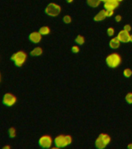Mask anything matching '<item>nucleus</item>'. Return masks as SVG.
I'll return each mask as SVG.
<instances>
[{"label":"nucleus","mask_w":132,"mask_h":149,"mask_svg":"<svg viewBox=\"0 0 132 149\" xmlns=\"http://www.w3.org/2000/svg\"><path fill=\"white\" fill-rule=\"evenodd\" d=\"M72 143V137L71 135L60 134L54 139V144L58 148H65Z\"/></svg>","instance_id":"obj_1"},{"label":"nucleus","mask_w":132,"mask_h":149,"mask_svg":"<svg viewBox=\"0 0 132 149\" xmlns=\"http://www.w3.org/2000/svg\"><path fill=\"white\" fill-rule=\"evenodd\" d=\"M27 59V54L23 51H18L12 55L11 60L16 67H22Z\"/></svg>","instance_id":"obj_2"},{"label":"nucleus","mask_w":132,"mask_h":149,"mask_svg":"<svg viewBox=\"0 0 132 149\" xmlns=\"http://www.w3.org/2000/svg\"><path fill=\"white\" fill-rule=\"evenodd\" d=\"M121 61H122V58H121V55L117 53L110 54L106 58L107 65L111 68H115L118 67L119 65H121Z\"/></svg>","instance_id":"obj_3"},{"label":"nucleus","mask_w":132,"mask_h":149,"mask_svg":"<svg viewBox=\"0 0 132 149\" xmlns=\"http://www.w3.org/2000/svg\"><path fill=\"white\" fill-rule=\"evenodd\" d=\"M111 141V137L107 134H100L95 141L96 147L99 149L105 148Z\"/></svg>","instance_id":"obj_4"},{"label":"nucleus","mask_w":132,"mask_h":149,"mask_svg":"<svg viewBox=\"0 0 132 149\" xmlns=\"http://www.w3.org/2000/svg\"><path fill=\"white\" fill-rule=\"evenodd\" d=\"M44 11L47 16H51V17H55V16L60 15L61 12V7L60 5L57 4V3L51 2L47 6Z\"/></svg>","instance_id":"obj_5"},{"label":"nucleus","mask_w":132,"mask_h":149,"mask_svg":"<svg viewBox=\"0 0 132 149\" xmlns=\"http://www.w3.org/2000/svg\"><path fill=\"white\" fill-rule=\"evenodd\" d=\"M17 102V98L13 93H6L2 98V103L6 107H12Z\"/></svg>","instance_id":"obj_6"},{"label":"nucleus","mask_w":132,"mask_h":149,"mask_svg":"<svg viewBox=\"0 0 132 149\" xmlns=\"http://www.w3.org/2000/svg\"><path fill=\"white\" fill-rule=\"evenodd\" d=\"M54 144V141L50 135H43L38 140V145L41 148H50Z\"/></svg>","instance_id":"obj_7"},{"label":"nucleus","mask_w":132,"mask_h":149,"mask_svg":"<svg viewBox=\"0 0 132 149\" xmlns=\"http://www.w3.org/2000/svg\"><path fill=\"white\" fill-rule=\"evenodd\" d=\"M28 39L33 44H39L42 40V35L39 31H34L29 34Z\"/></svg>","instance_id":"obj_8"},{"label":"nucleus","mask_w":132,"mask_h":149,"mask_svg":"<svg viewBox=\"0 0 132 149\" xmlns=\"http://www.w3.org/2000/svg\"><path fill=\"white\" fill-rule=\"evenodd\" d=\"M130 37L131 34L129 33V32H127L124 30H121L117 36L119 40L124 44H127L128 42H130Z\"/></svg>","instance_id":"obj_9"},{"label":"nucleus","mask_w":132,"mask_h":149,"mask_svg":"<svg viewBox=\"0 0 132 149\" xmlns=\"http://www.w3.org/2000/svg\"><path fill=\"white\" fill-rule=\"evenodd\" d=\"M119 3L120 2L116 0H107L106 2H104V7L105 9H116L117 7L119 6Z\"/></svg>","instance_id":"obj_10"},{"label":"nucleus","mask_w":132,"mask_h":149,"mask_svg":"<svg viewBox=\"0 0 132 149\" xmlns=\"http://www.w3.org/2000/svg\"><path fill=\"white\" fill-rule=\"evenodd\" d=\"M107 10L106 9H102L96 14L95 16H94V20L96 21V22H101V21H103L105 19L107 18Z\"/></svg>","instance_id":"obj_11"},{"label":"nucleus","mask_w":132,"mask_h":149,"mask_svg":"<svg viewBox=\"0 0 132 149\" xmlns=\"http://www.w3.org/2000/svg\"><path fill=\"white\" fill-rule=\"evenodd\" d=\"M121 42L119 40L117 37H113L110 40L109 46L112 49H117L121 46Z\"/></svg>","instance_id":"obj_12"},{"label":"nucleus","mask_w":132,"mask_h":149,"mask_svg":"<svg viewBox=\"0 0 132 149\" xmlns=\"http://www.w3.org/2000/svg\"><path fill=\"white\" fill-rule=\"evenodd\" d=\"M43 54V49L41 47H36L30 51V55L33 57H40Z\"/></svg>","instance_id":"obj_13"},{"label":"nucleus","mask_w":132,"mask_h":149,"mask_svg":"<svg viewBox=\"0 0 132 149\" xmlns=\"http://www.w3.org/2000/svg\"><path fill=\"white\" fill-rule=\"evenodd\" d=\"M86 4L92 8H96L100 6V5L101 4V1L100 0H86Z\"/></svg>","instance_id":"obj_14"},{"label":"nucleus","mask_w":132,"mask_h":149,"mask_svg":"<svg viewBox=\"0 0 132 149\" xmlns=\"http://www.w3.org/2000/svg\"><path fill=\"white\" fill-rule=\"evenodd\" d=\"M39 32L41 33V34L42 36H46V35H48L51 33V29L47 26H43L39 29Z\"/></svg>","instance_id":"obj_15"},{"label":"nucleus","mask_w":132,"mask_h":149,"mask_svg":"<svg viewBox=\"0 0 132 149\" xmlns=\"http://www.w3.org/2000/svg\"><path fill=\"white\" fill-rule=\"evenodd\" d=\"M75 43H76L78 45L82 46V45H83V44H85L86 39H85V37H84V36H82V35H78V36L75 37Z\"/></svg>","instance_id":"obj_16"},{"label":"nucleus","mask_w":132,"mask_h":149,"mask_svg":"<svg viewBox=\"0 0 132 149\" xmlns=\"http://www.w3.org/2000/svg\"><path fill=\"white\" fill-rule=\"evenodd\" d=\"M8 136H9L10 138H15V137L16 136V130L14 127H10L9 128L8 130Z\"/></svg>","instance_id":"obj_17"},{"label":"nucleus","mask_w":132,"mask_h":149,"mask_svg":"<svg viewBox=\"0 0 132 149\" xmlns=\"http://www.w3.org/2000/svg\"><path fill=\"white\" fill-rule=\"evenodd\" d=\"M123 75L124 78H130L132 75V70L130 68H125V69L123 71Z\"/></svg>","instance_id":"obj_18"},{"label":"nucleus","mask_w":132,"mask_h":149,"mask_svg":"<svg viewBox=\"0 0 132 149\" xmlns=\"http://www.w3.org/2000/svg\"><path fill=\"white\" fill-rule=\"evenodd\" d=\"M72 16H69V15H65L64 17H63V22L66 24H70V23H72Z\"/></svg>","instance_id":"obj_19"},{"label":"nucleus","mask_w":132,"mask_h":149,"mask_svg":"<svg viewBox=\"0 0 132 149\" xmlns=\"http://www.w3.org/2000/svg\"><path fill=\"white\" fill-rule=\"evenodd\" d=\"M125 100L128 103L132 104V93H128V94L125 95Z\"/></svg>","instance_id":"obj_20"},{"label":"nucleus","mask_w":132,"mask_h":149,"mask_svg":"<svg viewBox=\"0 0 132 149\" xmlns=\"http://www.w3.org/2000/svg\"><path fill=\"white\" fill-rule=\"evenodd\" d=\"M72 51L73 54H78L80 51V47H79V45L78 44H75V45H73L72 47Z\"/></svg>","instance_id":"obj_21"},{"label":"nucleus","mask_w":132,"mask_h":149,"mask_svg":"<svg viewBox=\"0 0 132 149\" xmlns=\"http://www.w3.org/2000/svg\"><path fill=\"white\" fill-rule=\"evenodd\" d=\"M107 34H108V36H110V37H113L114 35V33H115V30H114V27H109L107 29Z\"/></svg>","instance_id":"obj_22"},{"label":"nucleus","mask_w":132,"mask_h":149,"mask_svg":"<svg viewBox=\"0 0 132 149\" xmlns=\"http://www.w3.org/2000/svg\"><path fill=\"white\" fill-rule=\"evenodd\" d=\"M106 10H107V17H111V16H114V10H113V9H106Z\"/></svg>","instance_id":"obj_23"},{"label":"nucleus","mask_w":132,"mask_h":149,"mask_svg":"<svg viewBox=\"0 0 132 149\" xmlns=\"http://www.w3.org/2000/svg\"><path fill=\"white\" fill-rule=\"evenodd\" d=\"M114 19H115V21H116L117 23H120V22H121V20H122V16L118 14V15L115 16V17H114Z\"/></svg>","instance_id":"obj_24"},{"label":"nucleus","mask_w":132,"mask_h":149,"mask_svg":"<svg viewBox=\"0 0 132 149\" xmlns=\"http://www.w3.org/2000/svg\"><path fill=\"white\" fill-rule=\"evenodd\" d=\"M123 30H124L125 31H127V32L130 33V31L131 30V25H129V24H126V25L124 26Z\"/></svg>","instance_id":"obj_25"},{"label":"nucleus","mask_w":132,"mask_h":149,"mask_svg":"<svg viewBox=\"0 0 132 149\" xmlns=\"http://www.w3.org/2000/svg\"><path fill=\"white\" fill-rule=\"evenodd\" d=\"M4 149H10L11 148V146H9V145H6V146L2 147Z\"/></svg>","instance_id":"obj_26"},{"label":"nucleus","mask_w":132,"mask_h":149,"mask_svg":"<svg viewBox=\"0 0 132 149\" xmlns=\"http://www.w3.org/2000/svg\"><path fill=\"white\" fill-rule=\"evenodd\" d=\"M128 149H132V143H130V144H128Z\"/></svg>","instance_id":"obj_27"},{"label":"nucleus","mask_w":132,"mask_h":149,"mask_svg":"<svg viewBox=\"0 0 132 149\" xmlns=\"http://www.w3.org/2000/svg\"><path fill=\"white\" fill-rule=\"evenodd\" d=\"M65 1H66L68 3H72V2H73V1H74V0H65Z\"/></svg>","instance_id":"obj_28"},{"label":"nucleus","mask_w":132,"mask_h":149,"mask_svg":"<svg viewBox=\"0 0 132 149\" xmlns=\"http://www.w3.org/2000/svg\"><path fill=\"white\" fill-rule=\"evenodd\" d=\"M130 42H132V34H131V37H130Z\"/></svg>","instance_id":"obj_29"},{"label":"nucleus","mask_w":132,"mask_h":149,"mask_svg":"<svg viewBox=\"0 0 132 149\" xmlns=\"http://www.w3.org/2000/svg\"><path fill=\"white\" fill-rule=\"evenodd\" d=\"M1 79H2V74H1V72H0V81H1Z\"/></svg>","instance_id":"obj_30"},{"label":"nucleus","mask_w":132,"mask_h":149,"mask_svg":"<svg viewBox=\"0 0 132 149\" xmlns=\"http://www.w3.org/2000/svg\"><path fill=\"white\" fill-rule=\"evenodd\" d=\"M116 1H118L119 2H122V1H123V0H116Z\"/></svg>","instance_id":"obj_31"},{"label":"nucleus","mask_w":132,"mask_h":149,"mask_svg":"<svg viewBox=\"0 0 132 149\" xmlns=\"http://www.w3.org/2000/svg\"><path fill=\"white\" fill-rule=\"evenodd\" d=\"M100 1H101V2H106V1H107V0H100Z\"/></svg>","instance_id":"obj_32"}]
</instances>
